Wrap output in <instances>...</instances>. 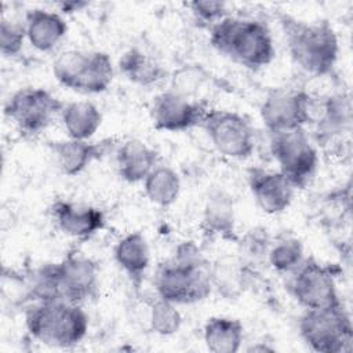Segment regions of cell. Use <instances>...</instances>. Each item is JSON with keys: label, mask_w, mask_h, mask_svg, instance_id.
<instances>
[{"label": "cell", "mask_w": 353, "mask_h": 353, "mask_svg": "<svg viewBox=\"0 0 353 353\" xmlns=\"http://www.w3.org/2000/svg\"><path fill=\"white\" fill-rule=\"evenodd\" d=\"M114 261L128 279L139 285L150 263V250L141 232H131L121 237L114 247Z\"/></svg>", "instance_id": "ffe728a7"}, {"label": "cell", "mask_w": 353, "mask_h": 353, "mask_svg": "<svg viewBox=\"0 0 353 353\" xmlns=\"http://www.w3.org/2000/svg\"><path fill=\"white\" fill-rule=\"evenodd\" d=\"M203 229L211 237L233 239L234 204L230 194L223 190L210 193L203 211Z\"/></svg>", "instance_id": "7402d4cb"}, {"label": "cell", "mask_w": 353, "mask_h": 353, "mask_svg": "<svg viewBox=\"0 0 353 353\" xmlns=\"http://www.w3.org/2000/svg\"><path fill=\"white\" fill-rule=\"evenodd\" d=\"M298 328L303 342L314 352L341 353L350 350L353 327L343 303L305 309L299 317Z\"/></svg>", "instance_id": "8992f818"}, {"label": "cell", "mask_w": 353, "mask_h": 353, "mask_svg": "<svg viewBox=\"0 0 353 353\" xmlns=\"http://www.w3.org/2000/svg\"><path fill=\"white\" fill-rule=\"evenodd\" d=\"M248 186L256 205L269 215L284 212L292 201L294 186L280 171L251 168Z\"/></svg>", "instance_id": "5bb4252c"}, {"label": "cell", "mask_w": 353, "mask_h": 353, "mask_svg": "<svg viewBox=\"0 0 353 353\" xmlns=\"http://www.w3.org/2000/svg\"><path fill=\"white\" fill-rule=\"evenodd\" d=\"M310 123L316 125L314 134L319 143H328L349 132L352 124L350 98L345 94H335L323 99L320 106L314 103Z\"/></svg>", "instance_id": "2e32d148"}, {"label": "cell", "mask_w": 353, "mask_h": 353, "mask_svg": "<svg viewBox=\"0 0 353 353\" xmlns=\"http://www.w3.org/2000/svg\"><path fill=\"white\" fill-rule=\"evenodd\" d=\"M25 33L29 44L41 52L51 51L68 33V23L59 12L32 8L25 14Z\"/></svg>", "instance_id": "ac0fdd59"}, {"label": "cell", "mask_w": 353, "mask_h": 353, "mask_svg": "<svg viewBox=\"0 0 353 353\" xmlns=\"http://www.w3.org/2000/svg\"><path fill=\"white\" fill-rule=\"evenodd\" d=\"M197 22L211 28L225 17H228L226 4L215 0H196L188 4Z\"/></svg>", "instance_id": "f546056e"}, {"label": "cell", "mask_w": 353, "mask_h": 353, "mask_svg": "<svg viewBox=\"0 0 353 353\" xmlns=\"http://www.w3.org/2000/svg\"><path fill=\"white\" fill-rule=\"evenodd\" d=\"M201 127L212 146L222 156L244 160L254 153V128L243 114L225 109H208Z\"/></svg>", "instance_id": "ba28073f"}, {"label": "cell", "mask_w": 353, "mask_h": 353, "mask_svg": "<svg viewBox=\"0 0 353 353\" xmlns=\"http://www.w3.org/2000/svg\"><path fill=\"white\" fill-rule=\"evenodd\" d=\"M57 228L66 236L87 240L105 228V215L99 208L58 200L51 207Z\"/></svg>", "instance_id": "9a60e30c"}, {"label": "cell", "mask_w": 353, "mask_h": 353, "mask_svg": "<svg viewBox=\"0 0 353 353\" xmlns=\"http://www.w3.org/2000/svg\"><path fill=\"white\" fill-rule=\"evenodd\" d=\"M88 3L87 1H77V0H72V1H63L59 3L58 7L61 8L62 12L65 14H72V12H77L81 11L84 7H87Z\"/></svg>", "instance_id": "4dcf8cb0"}, {"label": "cell", "mask_w": 353, "mask_h": 353, "mask_svg": "<svg viewBox=\"0 0 353 353\" xmlns=\"http://www.w3.org/2000/svg\"><path fill=\"white\" fill-rule=\"evenodd\" d=\"M208 109L179 91H165L153 98L152 124L159 131L182 132L201 125Z\"/></svg>", "instance_id": "4fadbf2b"}, {"label": "cell", "mask_w": 353, "mask_h": 353, "mask_svg": "<svg viewBox=\"0 0 353 353\" xmlns=\"http://www.w3.org/2000/svg\"><path fill=\"white\" fill-rule=\"evenodd\" d=\"M59 117L68 137L79 141H90L102 124L101 110L90 101L65 103Z\"/></svg>", "instance_id": "44dd1931"}, {"label": "cell", "mask_w": 353, "mask_h": 353, "mask_svg": "<svg viewBox=\"0 0 353 353\" xmlns=\"http://www.w3.org/2000/svg\"><path fill=\"white\" fill-rule=\"evenodd\" d=\"M266 259L274 270L280 273H291L305 259L303 245L296 237H279L276 241L270 243Z\"/></svg>", "instance_id": "4316f807"}, {"label": "cell", "mask_w": 353, "mask_h": 353, "mask_svg": "<svg viewBox=\"0 0 353 353\" xmlns=\"http://www.w3.org/2000/svg\"><path fill=\"white\" fill-rule=\"evenodd\" d=\"M142 183L149 201L159 207L172 205L181 193V178L170 165L157 164Z\"/></svg>", "instance_id": "d4e9b609"}, {"label": "cell", "mask_w": 353, "mask_h": 353, "mask_svg": "<svg viewBox=\"0 0 353 353\" xmlns=\"http://www.w3.org/2000/svg\"><path fill=\"white\" fill-rule=\"evenodd\" d=\"M55 80L68 90L84 94L106 91L114 77V66L103 51L68 50L52 62Z\"/></svg>", "instance_id": "5b68a950"}, {"label": "cell", "mask_w": 353, "mask_h": 353, "mask_svg": "<svg viewBox=\"0 0 353 353\" xmlns=\"http://www.w3.org/2000/svg\"><path fill=\"white\" fill-rule=\"evenodd\" d=\"M26 40L23 23L11 19H1L0 23V51L4 57H17Z\"/></svg>", "instance_id": "f1b7e54d"}, {"label": "cell", "mask_w": 353, "mask_h": 353, "mask_svg": "<svg viewBox=\"0 0 353 353\" xmlns=\"http://www.w3.org/2000/svg\"><path fill=\"white\" fill-rule=\"evenodd\" d=\"M270 152L279 171L290 181L294 189L305 188L313 178L319 153L305 128L270 132Z\"/></svg>", "instance_id": "52a82bcc"}, {"label": "cell", "mask_w": 353, "mask_h": 353, "mask_svg": "<svg viewBox=\"0 0 353 353\" xmlns=\"http://www.w3.org/2000/svg\"><path fill=\"white\" fill-rule=\"evenodd\" d=\"M288 52L303 72L320 77L330 74L336 63L339 44L334 28L325 22H305L290 15L280 17Z\"/></svg>", "instance_id": "3957f363"}, {"label": "cell", "mask_w": 353, "mask_h": 353, "mask_svg": "<svg viewBox=\"0 0 353 353\" xmlns=\"http://www.w3.org/2000/svg\"><path fill=\"white\" fill-rule=\"evenodd\" d=\"M119 68L128 81L143 87L154 85L165 77V69L152 55L137 47L120 57Z\"/></svg>", "instance_id": "cb8c5ba5"}, {"label": "cell", "mask_w": 353, "mask_h": 353, "mask_svg": "<svg viewBox=\"0 0 353 353\" xmlns=\"http://www.w3.org/2000/svg\"><path fill=\"white\" fill-rule=\"evenodd\" d=\"M88 314L66 301L32 302L25 309V327L43 345L68 349L79 345L88 331Z\"/></svg>", "instance_id": "277c9868"}, {"label": "cell", "mask_w": 353, "mask_h": 353, "mask_svg": "<svg viewBox=\"0 0 353 353\" xmlns=\"http://www.w3.org/2000/svg\"><path fill=\"white\" fill-rule=\"evenodd\" d=\"M210 44L221 55L251 70L268 66L276 55L269 28L250 18L225 17L210 28Z\"/></svg>", "instance_id": "7a4b0ae2"}, {"label": "cell", "mask_w": 353, "mask_h": 353, "mask_svg": "<svg viewBox=\"0 0 353 353\" xmlns=\"http://www.w3.org/2000/svg\"><path fill=\"white\" fill-rule=\"evenodd\" d=\"M51 265L59 301L81 305L97 296L99 269L94 259L81 254H69Z\"/></svg>", "instance_id": "7c38bea8"}, {"label": "cell", "mask_w": 353, "mask_h": 353, "mask_svg": "<svg viewBox=\"0 0 353 353\" xmlns=\"http://www.w3.org/2000/svg\"><path fill=\"white\" fill-rule=\"evenodd\" d=\"M203 339L210 352L234 353L241 347L244 339V325L237 319L214 316L210 317L204 324Z\"/></svg>", "instance_id": "603a6c76"}, {"label": "cell", "mask_w": 353, "mask_h": 353, "mask_svg": "<svg viewBox=\"0 0 353 353\" xmlns=\"http://www.w3.org/2000/svg\"><path fill=\"white\" fill-rule=\"evenodd\" d=\"M287 291L303 309L330 307L342 303L338 295L335 272L313 258L288 273Z\"/></svg>", "instance_id": "9c48e42d"}, {"label": "cell", "mask_w": 353, "mask_h": 353, "mask_svg": "<svg viewBox=\"0 0 353 353\" xmlns=\"http://www.w3.org/2000/svg\"><path fill=\"white\" fill-rule=\"evenodd\" d=\"M63 105L46 88L25 87L10 95L4 103V114L21 132L39 134L61 114Z\"/></svg>", "instance_id": "30bf717a"}, {"label": "cell", "mask_w": 353, "mask_h": 353, "mask_svg": "<svg viewBox=\"0 0 353 353\" xmlns=\"http://www.w3.org/2000/svg\"><path fill=\"white\" fill-rule=\"evenodd\" d=\"M110 143V139L91 142L69 138L54 142L52 153L61 172L74 176L83 172L91 163L102 159L109 150Z\"/></svg>", "instance_id": "e0dca14e"}, {"label": "cell", "mask_w": 353, "mask_h": 353, "mask_svg": "<svg viewBox=\"0 0 353 353\" xmlns=\"http://www.w3.org/2000/svg\"><path fill=\"white\" fill-rule=\"evenodd\" d=\"M314 101L302 90L279 88L266 95L259 116L269 132L305 128L310 123Z\"/></svg>", "instance_id": "8fae6325"}, {"label": "cell", "mask_w": 353, "mask_h": 353, "mask_svg": "<svg viewBox=\"0 0 353 353\" xmlns=\"http://www.w3.org/2000/svg\"><path fill=\"white\" fill-rule=\"evenodd\" d=\"M157 165V152L139 139H127L116 150L117 172L128 183L143 182Z\"/></svg>", "instance_id": "d6986e66"}, {"label": "cell", "mask_w": 353, "mask_h": 353, "mask_svg": "<svg viewBox=\"0 0 353 353\" xmlns=\"http://www.w3.org/2000/svg\"><path fill=\"white\" fill-rule=\"evenodd\" d=\"M211 281L212 288H216L219 294L234 298L244 291L247 281V269L243 262L234 258H222L211 265Z\"/></svg>", "instance_id": "484cf974"}, {"label": "cell", "mask_w": 353, "mask_h": 353, "mask_svg": "<svg viewBox=\"0 0 353 353\" xmlns=\"http://www.w3.org/2000/svg\"><path fill=\"white\" fill-rule=\"evenodd\" d=\"M154 288L159 298L176 306L201 302L212 291L211 263L192 241H185L170 259L159 265Z\"/></svg>", "instance_id": "6da1fadb"}, {"label": "cell", "mask_w": 353, "mask_h": 353, "mask_svg": "<svg viewBox=\"0 0 353 353\" xmlns=\"http://www.w3.org/2000/svg\"><path fill=\"white\" fill-rule=\"evenodd\" d=\"M149 323L153 332L161 336H170L179 331L182 316L175 303L157 298V301L150 307Z\"/></svg>", "instance_id": "83f0119b"}]
</instances>
